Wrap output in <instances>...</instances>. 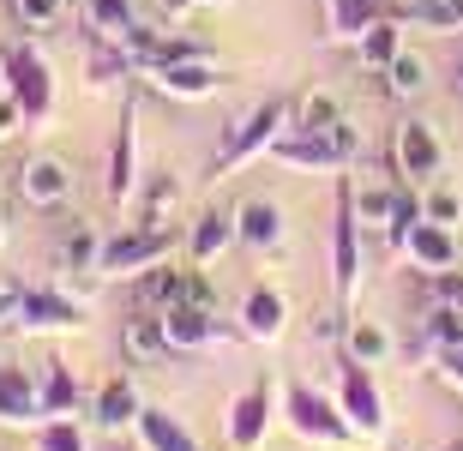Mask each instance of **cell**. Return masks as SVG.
<instances>
[{
  "label": "cell",
  "instance_id": "cell-1",
  "mask_svg": "<svg viewBox=\"0 0 463 451\" xmlns=\"http://www.w3.org/2000/svg\"><path fill=\"white\" fill-rule=\"evenodd\" d=\"M355 151H361V139H355V127H349V121L326 127V133H283V139L271 145V156L283 163V169H319V174L349 169Z\"/></svg>",
  "mask_w": 463,
  "mask_h": 451
},
{
  "label": "cell",
  "instance_id": "cell-2",
  "mask_svg": "<svg viewBox=\"0 0 463 451\" xmlns=\"http://www.w3.org/2000/svg\"><path fill=\"white\" fill-rule=\"evenodd\" d=\"M289 115H295V103L289 97H265V103L247 115V121L229 133V145L217 151V163H211V174H229V169H241L247 156H259V151H271L277 139H283V127H289Z\"/></svg>",
  "mask_w": 463,
  "mask_h": 451
},
{
  "label": "cell",
  "instance_id": "cell-3",
  "mask_svg": "<svg viewBox=\"0 0 463 451\" xmlns=\"http://www.w3.org/2000/svg\"><path fill=\"white\" fill-rule=\"evenodd\" d=\"M0 79H6V97H18L24 121H43V115H49L54 79H49L43 54H36L31 42H6V49H0Z\"/></svg>",
  "mask_w": 463,
  "mask_h": 451
},
{
  "label": "cell",
  "instance_id": "cell-4",
  "mask_svg": "<svg viewBox=\"0 0 463 451\" xmlns=\"http://www.w3.org/2000/svg\"><path fill=\"white\" fill-rule=\"evenodd\" d=\"M392 163H397V174H403L410 187H433L439 169H446V145H439V133H433L428 121H397Z\"/></svg>",
  "mask_w": 463,
  "mask_h": 451
},
{
  "label": "cell",
  "instance_id": "cell-5",
  "mask_svg": "<svg viewBox=\"0 0 463 451\" xmlns=\"http://www.w3.org/2000/svg\"><path fill=\"white\" fill-rule=\"evenodd\" d=\"M337 409L349 416V428L355 434H385V398H379V385H373V367H361L344 355V373H337Z\"/></svg>",
  "mask_w": 463,
  "mask_h": 451
},
{
  "label": "cell",
  "instance_id": "cell-6",
  "mask_svg": "<svg viewBox=\"0 0 463 451\" xmlns=\"http://www.w3.org/2000/svg\"><path fill=\"white\" fill-rule=\"evenodd\" d=\"M169 259V235L163 229H133V235H115V241H103V259H97V271L103 277H138V271H151V265Z\"/></svg>",
  "mask_w": 463,
  "mask_h": 451
},
{
  "label": "cell",
  "instance_id": "cell-7",
  "mask_svg": "<svg viewBox=\"0 0 463 451\" xmlns=\"http://www.w3.org/2000/svg\"><path fill=\"white\" fill-rule=\"evenodd\" d=\"M289 421H295V434L319 439V446H344V439L355 434L344 409H337L331 398H319L313 385H289Z\"/></svg>",
  "mask_w": 463,
  "mask_h": 451
},
{
  "label": "cell",
  "instance_id": "cell-8",
  "mask_svg": "<svg viewBox=\"0 0 463 451\" xmlns=\"http://www.w3.org/2000/svg\"><path fill=\"white\" fill-rule=\"evenodd\" d=\"M331 283H337V296H355L361 283V223H355V199H337V223H331Z\"/></svg>",
  "mask_w": 463,
  "mask_h": 451
},
{
  "label": "cell",
  "instance_id": "cell-9",
  "mask_svg": "<svg viewBox=\"0 0 463 451\" xmlns=\"http://www.w3.org/2000/svg\"><path fill=\"white\" fill-rule=\"evenodd\" d=\"M18 193H24V205H36V211L67 205L72 199V169L61 156L36 151V156H24V169H18Z\"/></svg>",
  "mask_w": 463,
  "mask_h": 451
},
{
  "label": "cell",
  "instance_id": "cell-10",
  "mask_svg": "<svg viewBox=\"0 0 463 451\" xmlns=\"http://www.w3.org/2000/svg\"><path fill=\"white\" fill-rule=\"evenodd\" d=\"M397 253H403L415 271H428V277H439V271H458V235H451L446 223H428V217H421V223H415L410 235L397 241Z\"/></svg>",
  "mask_w": 463,
  "mask_h": 451
},
{
  "label": "cell",
  "instance_id": "cell-11",
  "mask_svg": "<svg viewBox=\"0 0 463 451\" xmlns=\"http://www.w3.org/2000/svg\"><path fill=\"white\" fill-rule=\"evenodd\" d=\"M163 97H175V103H205V97H217L223 90V72L211 67V61H169V67L145 72Z\"/></svg>",
  "mask_w": 463,
  "mask_h": 451
},
{
  "label": "cell",
  "instance_id": "cell-12",
  "mask_svg": "<svg viewBox=\"0 0 463 451\" xmlns=\"http://www.w3.org/2000/svg\"><path fill=\"white\" fill-rule=\"evenodd\" d=\"M133 181H138V108L127 103L120 108V133L109 145V199L127 205L133 199Z\"/></svg>",
  "mask_w": 463,
  "mask_h": 451
},
{
  "label": "cell",
  "instance_id": "cell-13",
  "mask_svg": "<svg viewBox=\"0 0 463 451\" xmlns=\"http://www.w3.org/2000/svg\"><path fill=\"white\" fill-rule=\"evenodd\" d=\"M283 325H289V301H283V289L253 283V289H247V301H241V331H247L253 343H277V337H283Z\"/></svg>",
  "mask_w": 463,
  "mask_h": 451
},
{
  "label": "cell",
  "instance_id": "cell-14",
  "mask_svg": "<svg viewBox=\"0 0 463 451\" xmlns=\"http://www.w3.org/2000/svg\"><path fill=\"white\" fill-rule=\"evenodd\" d=\"M18 331H54V325H85V307L54 289H24L18 296V313H13Z\"/></svg>",
  "mask_w": 463,
  "mask_h": 451
},
{
  "label": "cell",
  "instance_id": "cell-15",
  "mask_svg": "<svg viewBox=\"0 0 463 451\" xmlns=\"http://www.w3.org/2000/svg\"><path fill=\"white\" fill-rule=\"evenodd\" d=\"M271 428V385H247L235 403H229V446L235 451H253Z\"/></svg>",
  "mask_w": 463,
  "mask_h": 451
},
{
  "label": "cell",
  "instance_id": "cell-16",
  "mask_svg": "<svg viewBox=\"0 0 463 451\" xmlns=\"http://www.w3.org/2000/svg\"><path fill=\"white\" fill-rule=\"evenodd\" d=\"M235 241H247V247H277L283 241V211H277L265 193H253V199L235 205Z\"/></svg>",
  "mask_w": 463,
  "mask_h": 451
},
{
  "label": "cell",
  "instance_id": "cell-17",
  "mask_svg": "<svg viewBox=\"0 0 463 451\" xmlns=\"http://www.w3.org/2000/svg\"><path fill=\"white\" fill-rule=\"evenodd\" d=\"M163 337H169V349H205L217 337V319H211V307L175 301V307H163Z\"/></svg>",
  "mask_w": 463,
  "mask_h": 451
},
{
  "label": "cell",
  "instance_id": "cell-18",
  "mask_svg": "<svg viewBox=\"0 0 463 451\" xmlns=\"http://www.w3.org/2000/svg\"><path fill=\"white\" fill-rule=\"evenodd\" d=\"M397 49H403V24H397L392 13L385 18H373V24H367V31L355 36V61L361 67H373V72H385L397 61Z\"/></svg>",
  "mask_w": 463,
  "mask_h": 451
},
{
  "label": "cell",
  "instance_id": "cell-19",
  "mask_svg": "<svg viewBox=\"0 0 463 451\" xmlns=\"http://www.w3.org/2000/svg\"><path fill=\"white\" fill-rule=\"evenodd\" d=\"M43 416V391H36L24 373H13V367H0V421L6 428H24V421Z\"/></svg>",
  "mask_w": 463,
  "mask_h": 451
},
{
  "label": "cell",
  "instance_id": "cell-20",
  "mask_svg": "<svg viewBox=\"0 0 463 451\" xmlns=\"http://www.w3.org/2000/svg\"><path fill=\"white\" fill-rule=\"evenodd\" d=\"M138 416H145V403H138V385H133V380H109L103 391H97V421H103L109 434L133 428Z\"/></svg>",
  "mask_w": 463,
  "mask_h": 451
},
{
  "label": "cell",
  "instance_id": "cell-21",
  "mask_svg": "<svg viewBox=\"0 0 463 451\" xmlns=\"http://www.w3.org/2000/svg\"><path fill=\"white\" fill-rule=\"evenodd\" d=\"M133 434H138V446H145V451H199V446H193V434L169 416V409H145V416L133 421Z\"/></svg>",
  "mask_w": 463,
  "mask_h": 451
},
{
  "label": "cell",
  "instance_id": "cell-22",
  "mask_svg": "<svg viewBox=\"0 0 463 451\" xmlns=\"http://www.w3.org/2000/svg\"><path fill=\"white\" fill-rule=\"evenodd\" d=\"M85 24L103 42H127L138 31V13H133V0H85Z\"/></svg>",
  "mask_w": 463,
  "mask_h": 451
},
{
  "label": "cell",
  "instance_id": "cell-23",
  "mask_svg": "<svg viewBox=\"0 0 463 451\" xmlns=\"http://www.w3.org/2000/svg\"><path fill=\"white\" fill-rule=\"evenodd\" d=\"M373 18H385L379 0H326V36H337V42H355Z\"/></svg>",
  "mask_w": 463,
  "mask_h": 451
},
{
  "label": "cell",
  "instance_id": "cell-24",
  "mask_svg": "<svg viewBox=\"0 0 463 451\" xmlns=\"http://www.w3.org/2000/svg\"><path fill=\"white\" fill-rule=\"evenodd\" d=\"M120 349H127V362H156V355L169 349V337H163V313L138 307L133 319H127V331H120Z\"/></svg>",
  "mask_w": 463,
  "mask_h": 451
},
{
  "label": "cell",
  "instance_id": "cell-25",
  "mask_svg": "<svg viewBox=\"0 0 463 451\" xmlns=\"http://www.w3.org/2000/svg\"><path fill=\"white\" fill-rule=\"evenodd\" d=\"M229 241H235V211H205V217L193 223V241L187 247H193V259H199V265H211Z\"/></svg>",
  "mask_w": 463,
  "mask_h": 451
},
{
  "label": "cell",
  "instance_id": "cell-26",
  "mask_svg": "<svg viewBox=\"0 0 463 451\" xmlns=\"http://www.w3.org/2000/svg\"><path fill=\"white\" fill-rule=\"evenodd\" d=\"M181 296H187V277H181V271H169V265H151V271H138V307H145V313L175 307Z\"/></svg>",
  "mask_w": 463,
  "mask_h": 451
},
{
  "label": "cell",
  "instance_id": "cell-27",
  "mask_svg": "<svg viewBox=\"0 0 463 451\" xmlns=\"http://www.w3.org/2000/svg\"><path fill=\"white\" fill-rule=\"evenodd\" d=\"M355 199V223L361 229H392V217H397V193L392 187H361V193H349Z\"/></svg>",
  "mask_w": 463,
  "mask_h": 451
},
{
  "label": "cell",
  "instance_id": "cell-28",
  "mask_svg": "<svg viewBox=\"0 0 463 451\" xmlns=\"http://www.w3.org/2000/svg\"><path fill=\"white\" fill-rule=\"evenodd\" d=\"M392 355V337H385V325H373V319H361V325H349V362L361 367H379Z\"/></svg>",
  "mask_w": 463,
  "mask_h": 451
},
{
  "label": "cell",
  "instance_id": "cell-29",
  "mask_svg": "<svg viewBox=\"0 0 463 451\" xmlns=\"http://www.w3.org/2000/svg\"><path fill=\"white\" fill-rule=\"evenodd\" d=\"M385 85H392V97H415V90H428V61L415 49H397V61L385 67Z\"/></svg>",
  "mask_w": 463,
  "mask_h": 451
},
{
  "label": "cell",
  "instance_id": "cell-30",
  "mask_svg": "<svg viewBox=\"0 0 463 451\" xmlns=\"http://www.w3.org/2000/svg\"><path fill=\"white\" fill-rule=\"evenodd\" d=\"M97 259H103V241H97V229H72L67 241H61V271H97Z\"/></svg>",
  "mask_w": 463,
  "mask_h": 451
},
{
  "label": "cell",
  "instance_id": "cell-31",
  "mask_svg": "<svg viewBox=\"0 0 463 451\" xmlns=\"http://www.w3.org/2000/svg\"><path fill=\"white\" fill-rule=\"evenodd\" d=\"M43 391V416H72L79 409V385H72L67 367H49V380L36 385Z\"/></svg>",
  "mask_w": 463,
  "mask_h": 451
},
{
  "label": "cell",
  "instance_id": "cell-32",
  "mask_svg": "<svg viewBox=\"0 0 463 451\" xmlns=\"http://www.w3.org/2000/svg\"><path fill=\"white\" fill-rule=\"evenodd\" d=\"M295 121H301V133H326V127L344 121V108H337V97L313 90V97H301V103H295Z\"/></svg>",
  "mask_w": 463,
  "mask_h": 451
},
{
  "label": "cell",
  "instance_id": "cell-33",
  "mask_svg": "<svg viewBox=\"0 0 463 451\" xmlns=\"http://www.w3.org/2000/svg\"><path fill=\"white\" fill-rule=\"evenodd\" d=\"M421 217H428V223L458 229L463 223V193L458 187H428V193H421Z\"/></svg>",
  "mask_w": 463,
  "mask_h": 451
},
{
  "label": "cell",
  "instance_id": "cell-34",
  "mask_svg": "<svg viewBox=\"0 0 463 451\" xmlns=\"http://www.w3.org/2000/svg\"><path fill=\"white\" fill-rule=\"evenodd\" d=\"M36 451H90L72 416H49V428L36 434Z\"/></svg>",
  "mask_w": 463,
  "mask_h": 451
},
{
  "label": "cell",
  "instance_id": "cell-35",
  "mask_svg": "<svg viewBox=\"0 0 463 451\" xmlns=\"http://www.w3.org/2000/svg\"><path fill=\"white\" fill-rule=\"evenodd\" d=\"M415 24H428V31H463V0H421L415 6Z\"/></svg>",
  "mask_w": 463,
  "mask_h": 451
},
{
  "label": "cell",
  "instance_id": "cell-36",
  "mask_svg": "<svg viewBox=\"0 0 463 451\" xmlns=\"http://www.w3.org/2000/svg\"><path fill=\"white\" fill-rule=\"evenodd\" d=\"M13 13H18V24H24V31H54L67 6H61V0H13Z\"/></svg>",
  "mask_w": 463,
  "mask_h": 451
},
{
  "label": "cell",
  "instance_id": "cell-37",
  "mask_svg": "<svg viewBox=\"0 0 463 451\" xmlns=\"http://www.w3.org/2000/svg\"><path fill=\"white\" fill-rule=\"evenodd\" d=\"M433 301L446 313H458L463 319V277H451V271H439V283H433Z\"/></svg>",
  "mask_w": 463,
  "mask_h": 451
},
{
  "label": "cell",
  "instance_id": "cell-38",
  "mask_svg": "<svg viewBox=\"0 0 463 451\" xmlns=\"http://www.w3.org/2000/svg\"><path fill=\"white\" fill-rule=\"evenodd\" d=\"M24 127V108H18V97H0V139L6 133H18Z\"/></svg>",
  "mask_w": 463,
  "mask_h": 451
},
{
  "label": "cell",
  "instance_id": "cell-39",
  "mask_svg": "<svg viewBox=\"0 0 463 451\" xmlns=\"http://www.w3.org/2000/svg\"><path fill=\"white\" fill-rule=\"evenodd\" d=\"M187 6H199V0H163V13H187Z\"/></svg>",
  "mask_w": 463,
  "mask_h": 451
},
{
  "label": "cell",
  "instance_id": "cell-40",
  "mask_svg": "<svg viewBox=\"0 0 463 451\" xmlns=\"http://www.w3.org/2000/svg\"><path fill=\"white\" fill-rule=\"evenodd\" d=\"M439 451H463V439H446V446H439Z\"/></svg>",
  "mask_w": 463,
  "mask_h": 451
},
{
  "label": "cell",
  "instance_id": "cell-41",
  "mask_svg": "<svg viewBox=\"0 0 463 451\" xmlns=\"http://www.w3.org/2000/svg\"><path fill=\"white\" fill-rule=\"evenodd\" d=\"M61 6H85V0H61Z\"/></svg>",
  "mask_w": 463,
  "mask_h": 451
},
{
  "label": "cell",
  "instance_id": "cell-42",
  "mask_svg": "<svg viewBox=\"0 0 463 451\" xmlns=\"http://www.w3.org/2000/svg\"><path fill=\"white\" fill-rule=\"evenodd\" d=\"M458 97H463V72H458Z\"/></svg>",
  "mask_w": 463,
  "mask_h": 451
},
{
  "label": "cell",
  "instance_id": "cell-43",
  "mask_svg": "<svg viewBox=\"0 0 463 451\" xmlns=\"http://www.w3.org/2000/svg\"><path fill=\"white\" fill-rule=\"evenodd\" d=\"M103 451H127V446H103Z\"/></svg>",
  "mask_w": 463,
  "mask_h": 451
},
{
  "label": "cell",
  "instance_id": "cell-44",
  "mask_svg": "<svg viewBox=\"0 0 463 451\" xmlns=\"http://www.w3.org/2000/svg\"><path fill=\"white\" fill-rule=\"evenodd\" d=\"M205 6H223V0H205Z\"/></svg>",
  "mask_w": 463,
  "mask_h": 451
}]
</instances>
